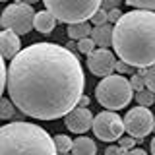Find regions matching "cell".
Wrapping results in <instances>:
<instances>
[{
  "instance_id": "obj_24",
  "label": "cell",
  "mask_w": 155,
  "mask_h": 155,
  "mask_svg": "<svg viewBox=\"0 0 155 155\" xmlns=\"http://www.w3.org/2000/svg\"><path fill=\"white\" fill-rule=\"evenodd\" d=\"M6 78H8V68L4 64V58L0 56V97H2L4 89H6Z\"/></svg>"
},
{
  "instance_id": "obj_34",
  "label": "cell",
  "mask_w": 155,
  "mask_h": 155,
  "mask_svg": "<svg viewBox=\"0 0 155 155\" xmlns=\"http://www.w3.org/2000/svg\"><path fill=\"white\" fill-rule=\"evenodd\" d=\"M151 155H155V136H153V140H151Z\"/></svg>"
},
{
  "instance_id": "obj_11",
  "label": "cell",
  "mask_w": 155,
  "mask_h": 155,
  "mask_svg": "<svg viewBox=\"0 0 155 155\" xmlns=\"http://www.w3.org/2000/svg\"><path fill=\"white\" fill-rule=\"evenodd\" d=\"M21 51V41L19 35L10 29H2L0 31V56L4 60H12L18 52Z\"/></svg>"
},
{
  "instance_id": "obj_35",
  "label": "cell",
  "mask_w": 155,
  "mask_h": 155,
  "mask_svg": "<svg viewBox=\"0 0 155 155\" xmlns=\"http://www.w3.org/2000/svg\"><path fill=\"white\" fill-rule=\"evenodd\" d=\"M0 29H4V25H2V21H0Z\"/></svg>"
},
{
  "instance_id": "obj_8",
  "label": "cell",
  "mask_w": 155,
  "mask_h": 155,
  "mask_svg": "<svg viewBox=\"0 0 155 155\" xmlns=\"http://www.w3.org/2000/svg\"><path fill=\"white\" fill-rule=\"evenodd\" d=\"M91 128H93V134L97 136V140H103L107 143L120 140L124 134V122L120 118V114L114 113V110H103L97 116H93Z\"/></svg>"
},
{
  "instance_id": "obj_10",
  "label": "cell",
  "mask_w": 155,
  "mask_h": 155,
  "mask_svg": "<svg viewBox=\"0 0 155 155\" xmlns=\"http://www.w3.org/2000/svg\"><path fill=\"white\" fill-rule=\"evenodd\" d=\"M64 124H66V128L70 130V132L84 134V132H87V130L91 128V124H93V114H91V110L87 109V107L78 105L64 116Z\"/></svg>"
},
{
  "instance_id": "obj_16",
  "label": "cell",
  "mask_w": 155,
  "mask_h": 155,
  "mask_svg": "<svg viewBox=\"0 0 155 155\" xmlns=\"http://www.w3.org/2000/svg\"><path fill=\"white\" fill-rule=\"evenodd\" d=\"M16 110H18V109H16V105H14L12 101L0 97V120H10V118H14Z\"/></svg>"
},
{
  "instance_id": "obj_4",
  "label": "cell",
  "mask_w": 155,
  "mask_h": 155,
  "mask_svg": "<svg viewBox=\"0 0 155 155\" xmlns=\"http://www.w3.org/2000/svg\"><path fill=\"white\" fill-rule=\"evenodd\" d=\"M95 99L107 110L124 109L134 99L130 80L120 74H110V76L103 78L95 87Z\"/></svg>"
},
{
  "instance_id": "obj_7",
  "label": "cell",
  "mask_w": 155,
  "mask_h": 155,
  "mask_svg": "<svg viewBox=\"0 0 155 155\" xmlns=\"http://www.w3.org/2000/svg\"><path fill=\"white\" fill-rule=\"evenodd\" d=\"M122 122H124V132H128V136H132V138L142 142L147 134L153 132L155 116L147 107L138 105L136 109H130L128 113L124 114Z\"/></svg>"
},
{
  "instance_id": "obj_29",
  "label": "cell",
  "mask_w": 155,
  "mask_h": 155,
  "mask_svg": "<svg viewBox=\"0 0 155 155\" xmlns=\"http://www.w3.org/2000/svg\"><path fill=\"white\" fill-rule=\"evenodd\" d=\"M120 18H122V12H120V8H113V10H109V23H116Z\"/></svg>"
},
{
  "instance_id": "obj_32",
  "label": "cell",
  "mask_w": 155,
  "mask_h": 155,
  "mask_svg": "<svg viewBox=\"0 0 155 155\" xmlns=\"http://www.w3.org/2000/svg\"><path fill=\"white\" fill-rule=\"evenodd\" d=\"M80 107H87L89 105V97H85V95H81V99H80V103H78Z\"/></svg>"
},
{
  "instance_id": "obj_13",
  "label": "cell",
  "mask_w": 155,
  "mask_h": 155,
  "mask_svg": "<svg viewBox=\"0 0 155 155\" xmlns=\"http://www.w3.org/2000/svg\"><path fill=\"white\" fill-rule=\"evenodd\" d=\"M91 39L99 48H107L109 45H113V25L110 23H103L91 29Z\"/></svg>"
},
{
  "instance_id": "obj_30",
  "label": "cell",
  "mask_w": 155,
  "mask_h": 155,
  "mask_svg": "<svg viewBox=\"0 0 155 155\" xmlns=\"http://www.w3.org/2000/svg\"><path fill=\"white\" fill-rule=\"evenodd\" d=\"M66 48H68L70 52H74V54H76V52H78V41H72V39H70V43L66 45Z\"/></svg>"
},
{
  "instance_id": "obj_15",
  "label": "cell",
  "mask_w": 155,
  "mask_h": 155,
  "mask_svg": "<svg viewBox=\"0 0 155 155\" xmlns=\"http://www.w3.org/2000/svg\"><path fill=\"white\" fill-rule=\"evenodd\" d=\"M91 23L89 21H78V23H70L68 25V37L72 41H81L85 37H91Z\"/></svg>"
},
{
  "instance_id": "obj_26",
  "label": "cell",
  "mask_w": 155,
  "mask_h": 155,
  "mask_svg": "<svg viewBox=\"0 0 155 155\" xmlns=\"http://www.w3.org/2000/svg\"><path fill=\"white\" fill-rule=\"evenodd\" d=\"M114 70L118 72L120 76H124V74H130V72H134V68H132V66H128V64H126V62H122V60H116Z\"/></svg>"
},
{
  "instance_id": "obj_28",
  "label": "cell",
  "mask_w": 155,
  "mask_h": 155,
  "mask_svg": "<svg viewBox=\"0 0 155 155\" xmlns=\"http://www.w3.org/2000/svg\"><path fill=\"white\" fill-rule=\"evenodd\" d=\"M128 151H124L120 145H109V147L105 149V155H126Z\"/></svg>"
},
{
  "instance_id": "obj_12",
  "label": "cell",
  "mask_w": 155,
  "mask_h": 155,
  "mask_svg": "<svg viewBox=\"0 0 155 155\" xmlns=\"http://www.w3.org/2000/svg\"><path fill=\"white\" fill-rule=\"evenodd\" d=\"M33 27H35L39 33H45V35H48V33H52V31H54V27H56V18L52 16L48 10L35 12V18H33Z\"/></svg>"
},
{
  "instance_id": "obj_17",
  "label": "cell",
  "mask_w": 155,
  "mask_h": 155,
  "mask_svg": "<svg viewBox=\"0 0 155 155\" xmlns=\"http://www.w3.org/2000/svg\"><path fill=\"white\" fill-rule=\"evenodd\" d=\"M134 99L140 107H151L155 105V93L149 89H142V91H136L134 93Z\"/></svg>"
},
{
  "instance_id": "obj_27",
  "label": "cell",
  "mask_w": 155,
  "mask_h": 155,
  "mask_svg": "<svg viewBox=\"0 0 155 155\" xmlns=\"http://www.w3.org/2000/svg\"><path fill=\"white\" fill-rule=\"evenodd\" d=\"M120 2H122V0H101V8L109 12V10H113V8H118Z\"/></svg>"
},
{
  "instance_id": "obj_25",
  "label": "cell",
  "mask_w": 155,
  "mask_h": 155,
  "mask_svg": "<svg viewBox=\"0 0 155 155\" xmlns=\"http://www.w3.org/2000/svg\"><path fill=\"white\" fill-rule=\"evenodd\" d=\"M136 142H138L136 138H132V136H126V138H120L118 140V145L124 149V151H130V149L136 147Z\"/></svg>"
},
{
  "instance_id": "obj_9",
  "label": "cell",
  "mask_w": 155,
  "mask_h": 155,
  "mask_svg": "<svg viewBox=\"0 0 155 155\" xmlns=\"http://www.w3.org/2000/svg\"><path fill=\"white\" fill-rule=\"evenodd\" d=\"M114 66H116V56L109 48H95L93 52L87 54V68L91 70V74L99 78L110 76L114 72Z\"/></svg>"
},
{
  "instance_id": "obj_19",
  "label": "cell",
  "mask_w": 155,
  "mask_h": 155,
  "mask_svg": "<svg viewBox=\"0 0 155 155\" xmlns=\"http://www.w3.org/2000/svg\"><path fill=\"white\" fill-rule=\"evenodd\" d=\"M54 142V147H56V153H68L72 149V138H68L64 134H58L52 138Z\"/></svg>"
},
{
  "instance_id": "obj_5",
  "label": "cell",
  "mask_w": 155,
  "mask_h": 155,
  "mask_svg": "<svg viewBox=\"0 0 155 155\" xmlns=\"http://www.w3.org/2000/svg\"><path fill=\"white\" fill-rule=\"evenodd\" d=\"M45 2V10L56 18V21L64 23H78L87 21L95 14L97 8H101V0H41Z\"/></svg>"
},
{
  "instance_id": "obj_31",
  "label": "cell",
  "mask_w": 155,
  "mask_h": 155,
  "mask_svg": "<svg viewBox=\"0 0 155 155\" xmlns=\"http://www.w3.org/2000/svg\"><path fill=\"white\" fill-rule=\"evenodd\" d=\"M126 155H147V151H143V149H136V147H134V149H130Z\"/></svg>"
},
{
  "instance_id": "obj_22",
  "label": "cell",
  "mask_w": 155,
  "mask_h": 155,
  "mask_svg": "<svg viewBox=\"0 0 155 155\" xmlns=\"http://www.w3.org/2000/svg\"><path fill=\"white\" fill-rule=\"evenodd\" d=\"M89 19L93 21L95 27H97V25H103V23H109V12H107V10H103V8H97L95 14H93Z\"/></svg>"
},
{
  "instance_id": "obj_37",
  "label": "cell",
  "mask_w": 155,
  "mask_h": 155,
  "mask_svg": "<svg viewBox=\"0 0 155 155\" xmlns=\"http://www.w3.org/2000/svg\"><path fill=\"white\" fill-rule=\"evenodd\" d=\"M153 132H155V124H153Z\"/></svg>"
},
{
  "instance_id": "obj_38",
  "label": "cell",
  "mask_w": 155,
  "mask_h": 155,
  "mask_svg": "<svg viewBox=\"0 0 155 155\" xmlns=\"http://www.w3.org/2000/svg\"><path fill=\"white\" fill-rule=\"evenodd\" d=\"M0 2H6V0H0Z\"/></svg>"
},
{
  "instance_id": "obj_20",
  "label": "cell",
  "mask_w": 155,
  "mask_h": 155,
  "mask_svg": "<svg viewBox=\"0 0 155 155\" xmlns=\"http://www.w3.org/2000/svg\"><path fill=\"white\" fill-rule=\"evenodd\" d=\"M128 6H132L136 10H155V0H124Z\"/></svg>"
},
{
  "instance_id": "obj_33",
  "label": "cell",
  "mask_w": 155,
  "mask_h": 155,
  "mask_svg": "<svg viewBox=\"0 0 155 155\" xmlns=\"http://www.w3.org/2000/svg\"><path fill=\"white\" fill-rule=\"evenodd\" d=\"M18 2H23V4H29V6H33V4L39 2V0H18Z\"/></svg>"
},
{
  "instance_id": "obj_36",
  "label": "cell",
  "mask_w": 155,
  "mask_h": 155,
  "mask_svg": "<svg viewBox=\"0 0 155 155\" xmlns=\"http://www.w3.org/2000/svg\"><path fill=\"white\" fill-rule=\"evenodd\" d=\"M58 155H68V153H58Z\"/></svg>"
},
{
  "instance_id": "obj_21",
  "label": "cell",
  "mask_w": 155,
  "mask_h": 155,
  "mask_svg": "<svg viewBox=\"0 0 155 155\" xmlns=\"http://www.w3.org/2000/svg\"><path fill=\"white\" fill-rule=\"evenodd\" d=\"M95 47L97 45L93 43L91 37H85V39H81V41H78V52H81V54H89V52H93Z\"/></svg>"
},
{
  "instance_id": "obj_23",
  "label": "cell",
  "mask_w": 155,
  "mask_h": 155,
  "mask_svg": "<svg viewBox=\"0 0 155 155\" xmlns=\"http://www.w3.org/2000/svg\"><path fill=\"white\" fill-rule=\"evenodd\" d=\"M130 85H132V91L136 93V91H142V89H145V81H143V76H140L138 72L130 78Z\"/></svg>"
},
{
  "instance_id": "obj_1",
  "label": "cell",
  "mask_w": 155,
  "mask_h": 155,
  "mask_svg": "<svg viewBox=\"0 0 155 155\" xmlns=\"http://www.w3.org/2000/svg\"><path fill=\"white\" fill-rule=\"evenodd\" d=\"M85 87L74 52L56 43H35L12 58L6 78L10 101L35 120H56L78 107Z\"/></svg>"
},
{
  "instance_id": "obj_14",
  "label": "cell",
  "mask_w": 155,
  "mask_h": 155,
  "mask_svg": "<svg viewBox=\"0 0 155 155\" xmlns=\"http://www.w3.org/2000/svg\"><path fill=\"white\" fill-rule=\"evenodd\" d=\"M97 153V145L91 138L87 136H80V138L72 140V149L70 155H95Z\"/></svg>"
},
{
  "instance_id": "obj_3",
  "label": "cell",
  "mask_w": 155,
  "mask_h": 155,
  "mask_svg": "<svg viewBox=\"0 0 155 155\" xmlns=\"http://www.w3.org/2000/svg\"><path fill=\"white\" fill-rule=\"evenodd\" d=\"M0 155H58L51 134L39 124L16 120L0 126Z\"/></svg>"
},
{
  "instance_id": "obj_2",
  "label": "cell",
  "mask_w": 155,
  "mask_h": 155,
  "mask_svg": "<svg viewBox=\"0 0 155 155\" xmlns=\"http://www.w3.org/2000/svg\"><path fill=\"white\" fill-rule=\"evenodd\" d=\"M113 47L116 56L132 68L155 64V12L132 10L113 25Z\"/></svg>"
},
{
  "instance_id": "obj_18",
  "label": "cell",
  "mask_w": 155,
  "mask_h": 155,
  "mask_svg": "<svg viewBox=\"0 0 155 155\" xmlns=\"http://www.w3.org/2000/svg\"><path fill=\"white\" fill-rule=\"evenodd\" d=\"M138 74L143 76V81H145V87L149 91L155 93V64L149 66V68H138Z\"/></svg>"
},
{
  "instance_id": "obj_6",
  "label": "cell",
  "mask_w": 155,
  "mask_h": 155,
  "mask_svg": "<svg viewBox=\"0 0 155 155\" xmlns=\"http://www.w3.org/2000/svg\"><path fill=\"white\" fill-rule=\"evenodd\" d=\"M33 18H35L33 6L23 4V2H14L4 8L0 21H2L4 29H10V31L18 33V35H25L33 27Z\"/></svg>"
}]
</instances>
